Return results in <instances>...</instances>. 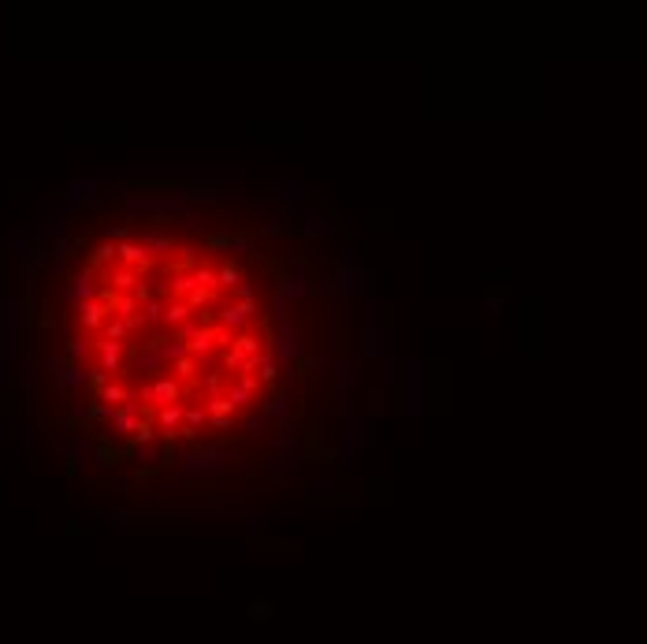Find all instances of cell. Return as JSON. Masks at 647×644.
Returning <instances> with one entry per match:
<instances>
[{
  "mask_svg": "<svg viewBox=\"0 0 647 644\" xmlns=\"http://www.w3.org/2000/svg\"><path fill=\"white\" fill-rule=\"evenodd\" d=\"M23 306L15 298H0V365L15 354V332H19V321H23Z\"/></svg>",
  "mask_w": 647,
  "mask_h": 644,
  "instance_id": "1",
  "label": "cell"
},
{
  "mask_svg": "<svg viewBox=\"0 0 647 644\" xmlns=\"http://www.w3.org/2000/svg\"><path fill=\"white\" fill-rule=\"evenodd\" d=\"M138 399H145V402H153L157 410H164V406H175V402L182 399V388H179L175 376H157L153 384L142 388Z\"/></svg>",
  "mask_w": 647,
  "mask_h": 644,
  "instance_id": "2",
  "label": "cell"
},
{
  "mask_svg": "<svg viewBox=\"0 0 647 644\" xmlns=\"http://www.w3.org/2000/svg\"><path fill=\"white\" fill-rule=\"evenodd\" d=\"M93 358H97L93 369H101V373L115 376V373H123V365H127V343L97 339V343H93Z\"/></svg>",
  "mask_w": 647,
  "mask_h": 644,
  "instance_id": "3",
  "label": "cell"
},
{
  "mask_svg": "<svg viewBox=\"0 0 647 644\" xmlns=\"http://www.w3.org/2000/svg\"><path fill=\"white\" fill-rule=\"evenodd\" d=\"M179 462H182V469H186L190 477H209V473H220L223 469L227 455L223 451H186Z\"/></svg>",
  "mask_w": 647,
  "mask_h": 644,
  "instance_id": "4",
  "label": "cell"
},
{
  "mask_svg": "<svg viewBox=\"0 0 647 644\" xmlns=\"http://www.w3.org/2000/svg\"><path fill=\"white\" fill-rule=\"evenodd\" d=\"M97 294H101V291H97V276H93V269H82L78 276H71V284L63 287V302L78 309L82 302H93Z\"/></svg>",
  "mask_w": 647,
  "mask_h": 644,
  "instance_id": "5",
  "label": "cell"
},
{
  "mask_svg": "<svg viewBox=\"0 0 647 644\" xmlns=\"http://www.w3.org/2000/svg\"><path fill=\"white\" fill-rule=\"evenodd\" d=\"M101 197V179H90V175H78V179H68V205L78 209V205H93Z\"/></svg>",
  "mask_w": 647,
  "mask_h": 644,
  "instance_id": "6",
  "label": "cell"
},
{
  "mask_svg": "<svg viewBox=\"0 0 647 644\" xmlns=\"http://www.w3.org/2000/svg\"><path fill=\"white\" fill-rule=\"evenodd\" d=\"M142 284V276L135 272V269H127V265H120V269H108L105 272V287L108 291H115V294H135V287Z\"/></svg>",
  "mask_w": 647,
  "mask_h": 644,
  "instance_id": "7",
  "label": "cell"
},
{
  "mask_svg": "<svg viewBox=\"0 0 647 644\" xmlns=\"http://www.w3.org/2000/svg\"><path fill=\"white\" fill-rule=\"evenodd\" d=\"M75 313H78V324H82V328H90V332H93V328H105V324H108V317H112V309H108L101 298L82 302Z\"/></svg>",
  "mask_w": 647,
  "mask_h": 644,
  "instance_id": "8",
  "label": "cell"
},
{
  "mask_svg": "<svg viewBox=\"0 0 647 644\" xmlns=\"http://www.w3.org/2000/svg\"><path fill=\"white\" fill-rule=\"evenodd\" d=\"M120 261H123L127 269H135V272H138V269H142V272L153 269V254H149L142 242H135V239H130V242H120Z\"/></svg>",
  "mask_w": 647,
  "mask_h": 644,
  "instance_id": "9",
  "label": "cell"
},
{
  "mask_svg": "<svg viewBox=\"0 0 647 644\" xmlns=\"http://www.w3.org/2000/svg\"><path fill=\"white\" fill-rule=\"evenodd\" d=\"M253 313H257V306H250V302H231L220 309V324L223 328H246L253 321Z\"/></svg>",
  "mask_w": 647,
  "mask_h": 644,
  "instance_id": "10",
  "label": "cell"
},
{
  "mask_svg": "<svg viewBox=\"0 0 647 644\" xmlns=\"http://www.w3.org/2000/svg\"><path fill=\"white\" fill-rule=\"evenodd\" d=\"M93 455H97V443L86 432H71V440H68V469H75V462H86Z\"/></svg>",
  "mask_w": 647,
  "mask_h": 644,
  "instance_id": "11",
  "label": "cell"
},
{
  "mask_svg": "<svg viewBox=\"0 0 647 644\" xmlns=\"http://www.w3.org/2000/svg\"><path fill=\"white\" fill-rule=\"evenodd\" d=\"M205 421H209L205 402L201 406H186V417H182V436H197L205 428Z\"/></svg>",
  "mask_w": 647,
  "mask_h": 644,
  "instance_id": "12",
  "label": "cell"
},
{
  "mask_svg": "<svg viewBox=\"0 0 647 644\" xmlns=\"http://www.w3.org/2000/svg\"><path fill=\"white\" fill-rule=\"evenodd\" d=\"M186 321H194V309L186 302H168V309H164V324H168V328H182Z\"/></svg>",
  "mask_w": 647,
  "mask_h": 644,
  "instance_id": "13",
  "label": "cell"
},
{
  "mask_svg": "<svg viewBox=\"0 0 647 644\" xmlns=\"http://www.w3.org/2000/svg\"><path fill=\"white\" fill-rule=\"evenodd\" d=\"M82 384H90V369L86 365H68V373L60 376L56 391H71V388H82Z\"/></svg>",
  "mask_w": 647,
  "mask_h": 644,
  "instance_id": "14",
  "label": "cell"
},
{
  "mask_svg": "<svg viewBox=\"0 0 647 644\" xmlns=\"http://www.w3.org/2000/svg\"><path fill=\"white\" fill-rule=\"evenodd\" d=\"M190 276H194L197 291H212V294H216V287H220V272H216V269H209V265H197Z\"/></svg>",
  "mask_w": 647,
  "mask_h": 644,
  "instance_id": "15",
  "label": "cell"
},
{
  "mask_svg": "<svg viewBox=\"0 0 647 644\" xmlns=\"http://www.w3.org/2000/svg\"><path fill=\"white\" fill-rule=\"evenodd\" d=\"M138 242L145 246L149 254H168L172 246H175V242H172V235H160V231H145V235H142Z\"/></svg>",
  "mask_w": 647,
  "mask_h": 644,
  "instance_id": "16",
  "label": "cell"
},
{
  "mask_svg": "<svg viewBox=\"0 0 647 644\" xmlns=\"http://www.w3.org/2000/svg\"><path fill=\"white\" fill-rule=\"evenodd\" d=\"M164 309H168V302H160V298H149L145 306H142V324L149 328V324H164Z\"/></svg>",
  "mask_w": 647,
  "mask_h": 644,
  "instance_id": "17",
  "label": "cell"
},
{
  "mask_svg": "<svg viewBox=\"0 0 647 644\" xmlns=\"http://www.w3.org/2000/svg\"><path fill=\"white\" fill-rule=\"evenodd\" d=\"M197 291V284H194V276H186V272H175L172 276V294L182 302V298H190V294Z\"/></svg>",
  "mask_w": 647,
  "mask_h": 644,
  "instance_id": "18",
  "label": "cell"
},
{
  "mask_svg": "<svg viewBox=\"0 0 647 644\" xmlns=\"http://www.w3.org/2000/svg\"><path fill=\"white\" fill-rule=\"evenodd\" d=\"M246 284V272L238 269V265H223L220 269V287H231V291H238Z\"/></svg>",
  "mask_w": 647,
  "mask_h": 644,
  "instance_id": "19",
  "label": "cell"
},
{
  "mask_svg": "<svg viewBox=\"0 0 647 644\" xmlns=\"http://www.w3.org/2000/svg\"><path fill=\"white\" fill-rule=\"evenodd\" d=\"M257 369H261V376L268 380V384H272V380H279V358H275V350L261 354V358H257Z\"/></svg>",
  "mask_w": 647,
  "mask_h": 644,
  "instance_id": "20",
  "label": "cell"
},
{
  "mask_svg": "<svg viewBox=\"0 0 647 644\" xmlns=\"http://www.w3.org/2000/svg\"><path fill=\"white\" fill-rule=\"evenodd\" d=\"M63 354H68L71 365H82V361H86V354H90V343H86V339H68V350H63Z\"/></svg>",
  "mask_w": 647,
  "mask_h": 644,
  "instance_id": "21",
  "label": "cell"
},
{
  "mask_svg": "<svg viewBox=\"0 0 647 644\" xmlns=\"http://www.w3.org/2000/svg\"><path fill=\"white\" fill-rule=\"evenodd\" d=\"M283 294H287V298H298V294H309V279H305V272H294V276L287 279Z\"/></svg>",
  "mask_w": 647,
  "mask_h": 644,
  "instance_id": "22",
  "label": "cell"
},
{
  "mask_svg": "<svg viewBox=\"0 0 647 644\" xmlns=\"http://www.w3.org/2000/svg\"><path fill=\"white\" fill-rule=\"evenodd\" d=\"M212 302H216V294H212V291H194V294H190V298H186V306H190L194 313H201V309H209Z\"/></svg>",
  "mask_w": 647,
  "mask_h": 644,
  "instance_id": "23",
  "label": "cell"
},
{
  "mask_svg": "<svg viewBox=\"0 0 647 644\" xmlns=\"http://www.w3.org/2000/svg\"><path fill=\"white\" fill-rule=\"evenodd\" d=\"M290 414V406H287V399H272L268 406H264V417H272V421H283Z\"/></svg>",
  "mask_w": 647,
  "mask_h": 644,
  "instance_id": "24",
  "label": "cell"
},
{
  "mask_svg": "<svg viewBox=\"0 0 647 644\" xmlns=\"http://www.w3.org/2000/svg\"><path fill=\"white\" fill-rule=\"evenodd\" d=\"M194 369H197V361H194V358L175 361V376H179V380H190V376H194Z\"/></svg>",
  "mask_w": 647,
  "mask_h": 644,
  "instance_id": "25",
  "label": "cell"
},
{
  "mask_svg": "<svg viewBox=\"0 0 647 644\" xmlns=\"http://www.w3.org/2000/svg\"><path fill=\"white\" fill-rule=\"evenodd\" d=\"M19 384H23V388H30V384H34V361H30V358H23V369H19Z\"/></svg>",
  "mask_w": 647,
  "mask_h": 644,
  "instance_id": "26",
  "label": "cell"
},
{
  "mask_svg": "<svg viewBox=\"0 0 647 644\" xmlns=\"http://www.w3.org/2000/svg\"><path fill=\"white\" fill-rule=\"evenodd\" d=\"M324 231H331L320 217H309V224H305V235H324Z\"/></svg>",
  "mask_w": 647,
  "mask_h": 644,
  "instance_id": "27",
  "label": "cell"
},
{
  "mask_svg": "<svg viewBox=\"0 0 647 644\" xmlns=\"http://www.w3.org/2000/svg\"><path fill=\"white\" fill-rule=\"evenodd\" d=\"M209 425L216 428V432H227V428H231V417H209Z\"/></svg>",
  "mask_w": 647,
  "mask_h": 644,
  "instance_id": "28",
  "label": "cell"
},
{
  "mask_svg": "<svg viewBox=\"0 0 647 644\" xmlns=\"http://www.w3.org/2000/svg\"><path fill=\"white\" fill-rule=\"evenodd\" d=\"M19 443H23V447L30 443V421H23V425H19Z\"/></svg>",
  "mask_w": 647,
  "mask_h": 644,
  "instance_id": "29",
  "label": "cell"
}]
</instances>
